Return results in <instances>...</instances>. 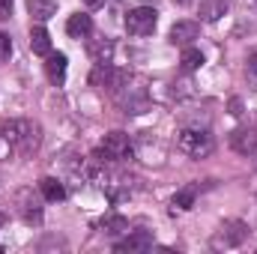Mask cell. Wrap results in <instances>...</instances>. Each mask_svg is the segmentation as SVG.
I'll use <instances>...</instances> for the list:
<instances>
[{
  "mask_svg": "<svg viewBox=\"0 0 257 254\" xmlns=\"http://www.w3.org/2000/svg\"><path fill=\"white\" fill-rule=\"evenodd\" d=\"M42 129L33 120H9L0 126V159L9 156H30L39 150Z\"/></svg>",
  "mask_w": 257,
  "mask_h": 254,
  "instance_id": "6da1fadb",
  "label": "cell"
},
{
  "mask_svg": "<svg viewBox=\"0 0 257 254\" xmlns=\"http://www.w3.org/2000/svg\"><path fill=\"white\" fill-rule=\"evenodd\" d=\"M177 150L186 153L189 159H206V156L215 150V138L209 135V129L183 126L177 132Z\"/></svg>",
  "mask_w": 257,
  "mask_h": 254,
  "instance_id": "7a4b0ae2",
  "label": "cell"
},
{
  "mask_svg": "<svg viewBox=\"0 0 257 254\" xmlns=\"http://www.w3.org/2000/svg\"><path fill=\"white\" fill-rule=\"evenodd\" d=\"M126 81H128V72L126 69H117L114 63L93 66V72H90V87H96L99 93L117 96L120 90H126Z\"/></svg>",
  "mask_w": 257,
  "mask_h": 254,
  "instance_id": "3957f363",
  "label": "cell"
},
{
  "mask_svg": "<svg viewBox=\"0 0 257 254\" xmlns=\"http://www.w3.org/2000/svg\"><path fill=\"white\" fill-rule=\"evenodd\" d=\"M248 239V224L245 221H224L215 233H212V248L221 251V248H239L242 242Z\"/></svg>",
  "mask_w": 257,
  "mask_h": 254,
  "instance_id": "277c9868",
  "label": "cell"
},
{
  "mask_svg": "<svg viewBox=\"0 0 257 254\" xmlns=\"http://www.w3.org/2000/svg\"><path fill=\"white\" fill-rule=\"evenodd\" d=\"M156 24H159V12L153 6H135V9H128V15H126L128 36H150L156 30Z\"/></svg>",
  "mask_w": 257,
  "mask_h": 254,
  "instance_id": "5b68a950",
  "label": "cell"
},
{
  "mask_svg": "<svg viewBox=\"0 0 257 254\" xmlns=\"http://www.w3.org/2000/svg\"><path fill=\"white\" fill-rule=\"evenodd\" d=\"M102 150H105L114 162H132V159H135V147H132V141H128L126 132H111V135H105Z\"/></svg>",
  "mask_w": 257,
  "mask_h": 254,
  "instance_id": "8992f818",
  "label": "cell"
},
{
  "mask_svg": "<svg viewBox=\"0 0 257 254\" xmlns=\"http://www.w3.org/2000/svg\"><path fill=\"white\" fill-rule=\"evenodd\" d=\"M197 36H200V24L186 18V21H177V24L171 27V33H168V42H171V45H183V48H189Z\"/></svg>",
  "mask_w": 257,
  "mask_h": 254,
  "instance_id": "52a82bcc",
  "label": "cell"
},
{
  "mask_svg": "<svg viewBox=\"0 0 257 254\" xmlns=\"http://www.w3.org/2000/svg\"><path fill=\"white\" fill-rule=\"evenodd\" d=\"M18 212H21V218L27 221V224H42V206H39V197L33 194L30 189L18 191Z\"/></svg>",
  "mask_w": 257,
  "mask_h": 254,
  "instance_id": "ba28073f",
  "label": "cell"
},
{
  "mask_svg": "<svg viewBox=\"0 0 257 254\" xmlns=\"http://www.w3.org/2000/svg\"><path fill=\"white\" fill-rule=\"evenodd\" d=\"M147 248H153V233H150V230H135V233H128L126 239L114 242V251H120V254H126V251H147Z\"/></svg>",
  "mask_w": 257,
  "mask_h": 254,
  "instance_id": "9c48e42d",
  "label": "cell"
},
{
  "mask_svg": "<svg viewBox=\"0 0 257 254\" xmlns=\"http://www.w3.org/2000/svg\"><path fill=\"white\" fill-rule=\"evenodd\" d=\"M230 147L239 156H254L257 153V132L254 129H236V132H230Z\"/></svg>",
  "mask_w": 257,
  "mask_h": 254,
  "instance_id": "30bf717a",
  "label": "cell"
},
{
  "mask_svg": "<svg viewBox=\"0 0 257 254\" xmlns=\"http://www.w3.org/2000/svg\"><path fill=\"white\" fill-rule=\"evenodd\" d=\"M66 33H69L72 39H87V36L93 33V18H90L87 12H75V15H69V21H66Z\"/></svg>",
  "mask_w": 257,
  "mask_h": 254,
  "instance_id": "8fae6325",
  "label": "cell"
},
{
  "mask_svg": "<svg viewBox=\"0 0 257 254\" xmlns=\"http://www.w3.org/2000/svg\"><path fill=\"white\" fill-rule=\"evenodd\" d=\"M87 54H90V60L96 66L111 63V60H114V42H111V39H90Z\"/></svg>",
  "mask_w": 257,
  "mask_h": 254,
  "instance_id": "7c38bea8",
  "label": "cell"
},
{
  "mask_svg": "<svg viewBox=\"0 0 257 254\" xmlns=\"http://www.w3.org/2000/svg\"><path fill=\"white\" fill-rule=\"evenodd\" d=\"M45 75H48V81L51 84H63L66 81V54H60V51H51L48 57H45Z\"/></svg>",
  "mask_w": 257,
  "mask_h": 254,
  "instance_id": "4fadbf2b",
  "label": "cell"
},
{
  "mask_svg": "<svg viewBox=\"0 0 257 254\" xmlns=\"http://www.w3.org/2000/svg\"><path fill=\"white\" fill-rule=\"evenodd\" d=\"M27 12H30L33 21L45 24L48 18H54V12H57V0H27Z\"/></svg>",
  "mask_w": 257,
  "mask_h": 254,
  "instance_id": "5bb4252c",
  "label": "cell"
},
{
  "mask_svg": "<svg viewBox=\"0 0 257 254\" xmlns=\"http://www.w3.org/2000/svg\"><path fill=\"white\" fill-rule=\"evenodd\" d=\"M227 9H230V0H200V21L212 24L221 15H227Z\"/></svg>",
  "mask_w": 257,
  "mask_h": 254,
  "instance_id": "9a60e30c",
  "label": "cell"
},
{
  "mask_svg": "<svg viewBox=\"0 0 257 254\" xmlns=\"http://www.w3.org/2000/svg\"><path fill=\"white\" fill-rule=\"evenodd\" d=\"M30 48H33V54H39V57H48V54H51V36H48V30H45L42 24H36V27L30 30Z\"/></svg>",
  "mask_w": 257,
  "mask_h": 254,
  "instance_id": "2e32d148",
  "label": "cell"
},
{
  "mask_svg": "<svg viewBox=\"0 0 257 254\" xmlns=\"http://www.w3.org/2000/svg\"><path fill=\"white\" fill-rule=\"evenodd\" d=\"M39 191H42V197L51 200V203L66 200V186L60 180H54V177H42V180H39Z\"/></svg>",
  "mask_w": 257,
  "mask_h": 254,
  "instance_id": "e0dca14e",
  "label": "cell"
},
{
  "mask_svg": "<svg viewBox=\"0 0 257 254\" xmlns=\"http://www.w3.org/2000/svg\"><path fill=\"white\" fill-rule=\"evenodd\" d=\"M200 66H203V51L189 45V48L183 51V57H180V69H183V72H197Z\"/></svg>",
  "mask_w": 257,
  "mask_h": 254,
  "instance_id": "ac0fdd59",
  "label": "cell"
},
{
  "mask_svg": "<svg viewBox=\"0 0 257 254\" xmlns=\"http://www.w3.org/2000/svg\"><path fill=\"white\" fill-rule=\"evenodd\" d=\"M194 197H197V186H186V189H180L174 194V206L177 209H192Z\"/></svg>",
  "mask_w": 257,
  "mask_h": 254,
  "instance_id": "d6986e66",
  "label": "cell"
},
{
  "mask_svg": "<svg viewBox=\"0 0 257 254\" xmlns=\"http://www.w3.org/2000/svg\"><path fill=\"white\" fill-rule=\"evenodd\" d=\"M102 230L105 233H128V221L123 215H108V218H102Z\"/></svg>",
  "mask_w": 257,
  "mask_h": 254,
  "instance_id": "ffe728a7",
  "label": "cell"
},
{
  "mask_svg": "<svg viewBox=\"0 0 257 254\" xmlns=\"http://www.w3.org/2000/svg\"><path fill=\"white\" fill-rule=\"evenodd\" d=\"M9 54H12V39L6 33H0V63L9 60Z\"/></svg>",
  "mask_w": 257,
  "mask_h": 254,
  "instance_id": "44dd1931",
  "label": "cell"
},
{
  "mask_svg": "<svg viewBox=\"0 0 257 254\" xmlns=\"http://www.w3.org/2000/svg\"><path fill=\"white\" fill-rule=\"evenodd\" d=\"M12 15V0H0V21H6Z\"/></svg>",
  "mask_w": 257,
  "mask_h": 254,
  "instance_id": "7402d4cb",
  "label": "cell"
},
{
  "mask_svg": "<svg viewBox=\"0 0 257 254\" xmlns=\"http://www.w3.org/2000/svg\"><path fill=\"white\" fill-rule=\"evenodd\" d=\"M248 75H251V78H257V54H251V57H248Z\"/></svg>",
  "mask_w": 257,
  "mask_h": 254,
  "instance_id": "603a6c76",
  "label": "cell"
},
{
  "mask_svg": "<svg viewBox=\"0 0 257 254\" xmlns=\"http://www.w3.org/2000/svg\"><path fill=\"white\" fill-rule=\"evenodd\" d=\"M84 3H87L90 9H99V6H105V0H84Z\"/></svg>",
  "mask_w": 257,
  "mask_h": 254,
  "instance_id": "cb8c5ba5",
  "label": "cell"
},
{
  "mask_svg": "<svg viewBox=\"0 0 257 254\" xmlns=\"http://www.w3.org/2000/svg\"><path fill=\"white\" fill-rule=\"evenodd\" d=\"M6 224V212H3V206H0V227Z\"/></svg>",
  "mask_w": 257,
  "mask_h": 254,
  "instance_id": "d4e9b609",
  "label": "cell"
}]
</instances>
